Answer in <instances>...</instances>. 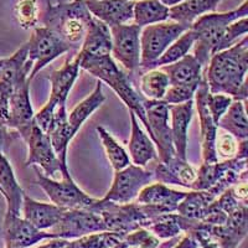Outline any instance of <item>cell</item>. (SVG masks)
<instances>
[{
    "label": "cell",
    "instance_id": "1",
    "mask_svg": "<svg viewBox=\"0 0 248 248\" xmlns=\"http://www.w3.org/2000/svg\"><path fill=\"white\" fill-rule=\"evenodd\" d=\"M205 78L210 93H221L233 101H247L246 75L248 71V37L230 48L212 55L206 66Z\"/></svg>",
    "mask_w": 248,
    "mask_h": 248
},
{
    "label": "cell",
    "instance_id": "2",
    "mask_svg": "<svg viewBox=\"0 0 248 248\" xmlns=\"http://www.w3.org/2000/svg\"><path fill=\"white\" fill-rule=\"evenodd\" d=\"M79 68H83L99 81L107 83L149 132V124L144 109L145 98L134 85V79L118 67L110 55L98 59H79Z\"/></svg>",
    "mask_w": 248,
    "mask_h": 248
},
{
    "label": "cell",
    "instance_id": "3",
    "mask_svg": "<svg viewBox=\"0 0 248 248\" xmlns=\"http://www.w3.org/2000/svg\"><path fill=\"white\" fill-rule=\"evenodd\" d=\"M248 15V0L234 10L226 13H207L201 15L191 24L190 29L195 35L194 48L195 59L206 67L212 56V51L216 47L223 32L230 24Z\"/></svg>",
    "mask_w": 248,
    "mask_h": 248
},
{
    "label": "cell",
    "instance_id": "4",
    "mask_svg": "<svg viewBox=\"0 0 248 248\" xmlns=\"http://www.w3.org/2000/svg\"><path fill=\"white\" fill-rule=\"evenodd\" d=\"M91 19L92 15L88 12L85 0H74L71 3L55 5L48 3L43 21L46 28L55 31L74 48L85 39Z\"/></svg>",
    "mask_w": 248,
    "mask_h": 248
},
{
    "label": "cell",
    "instance_id": "5",
    "mask_svg": "<svg viewBox=\"0 0 248 248\" xmlns=\"http://www.w3.org/2000/svg\"><path fill=\"white\" fill-rule=\"evenodd\" d=\"M79 71V59L75 56L74 59H67L61 68L54 71L48 77L51 83V93L47 103L43 107V109L36 113L34 117L35 123L44 133L48 134L52 121H54L55 110L59 107L66 106V101L70 94L71 90L74 87L75 82L78 77Z\"/></svg>",
    "mask_w": 248,
    "mask_h": 248
},
{
    "label": "cell",
    "instance_id": "6",
    "mask_svg": "<svg viewBox=\"0 0 248 248\" xmlns=\"http://www.w3.org/2000/svg\"><path fill=\"white\" fill-rule=\"evenodd\" d=\"M187 29H190L189 26L172 20L153 24L141 29L140 68L148 70L153 62L156 61L164 54V51Z\"/></svg>",
    "mask_w": 248,
    "mask_h": 248
},
{
    "label": "cell",
    "instance_id": "7",
    "mask_svg": "<svg viewBox=\"0 0 248 248\" xmlns=\"http://www.w3.org/2000/svg\"><path fill=\"white\" fill-rule=\"evenodd\" d=\"M24 140L28 144L29 149L25 161L26 167H40L45 172L44 175L51 179H55L57 174H60L62 179H72L68 167L62 165L57 158L50 137L40 129L36 123L32 124Z\"/></svg>",
    "mask_w": 248,
    "mask_h": 248
},
{
    "label": "cell",
    "instance_id": "8",
    "mask_svg": "<svg viewBox=\"0 0 248 248\" xmlns=\"http://www.w3.org/2000/svg\"><path fill=\"white\" fill-rule=\"evenodd\" d=\"M28 47V60H30L34 66L30 72V81L36 77L40 71L45 68L50 62L66 54L72 48L60 35L46 26L34 28L30 40L26 43Z\"/></svg>",
    "mask_w": 248,
    "mask_h": 248
},
{
    "label": "cell",
    "instance_id": "9",
    "mask_svg": "<svg viewBox=\"0 0 248 248\" xmlns=\"http://www.w3.org/2000/svg\"><path fill=\"white\" fill-rule=\"evenodd\" d=\"M112 36L110 56L121 63L122 70L129 77L140 68V26L136 24H122L109 28Z\"/></svg>",
    "mask_w": 248,
    "mask_h": 248
},
{
    "label": "cell",
    "instance_id": "10",
    "mask_svg": "<svg viewBox=\"0 0 248 248\" xmlns=\"http://www.w3.org/2000/svg\"><path fill=\"white\" fill-rule=\"evenodd\" d=\"M144 109L149 124V137L158 148V159L167 163L176 156L172 144L171 128L169 125V105L163 99H144Z\"/></svg>",
    "mask_w": 248,
    "mask_h": 248
},
{
    "label": "cell",
    "instance_id": "11",
    "mask_svg": "<svg viewBox=\"0 0 248 248\" xmlns=\"http://www.w3.org/2000/svg\"><path fill=\"white\" fill-rule=\"evenodd\" d=\"M37 184L46 192L52 203L63 210L86 209L90 210L97 199L91 198L79 189V186L74 181V179H62V181H56L55 179L47 178L36 169Z\"/></svg>",
    "mask_w": 248,
    "mask_h": 248
},
{
    "label": "cell",
    "instance_id": "12",
    "mask_svg": "<svg viewBox=\"0 0 248 248\" xmlns=\"http://www.w3.org/2000/svg\"><path fill=\"white\" fill-rule=\"evenodd\" d=\"M153 180L155 179L152 170L129 164L127 168L116 171L112 186L103 200L116 203L132 202L138 198L140 190L152 184Z\"/></svg>",
    "mask_w": 248,
    "mask_h": 248
},
{
    "label": "cell",
    "instance_id": "13",
    "mask_svg": "<svg viewBox=\"0 0 248 248\" xmlns=\"http://www.w3.org/2000/svg\"><path fill=\"white\" fill-rule=\"evenodd\" d=\"M107 231L102 217L92 210H65L59 222L50 230L56 238L77 240L96 232Z\"/></svg>",
    "mask_w": 248,
    "mask_h": 248
},
{
    "label": "cell",
    "instance_id": "14",
    "mask_svg": "<svg viewBox=\"0 0 248 248\" xmlns=\"http://www.w3.org/2000/svg\"><path fill=\"white\" fill-rule=\"evenodd\" d=\"M30 78L21 79L13 88L9 101V118L6 127L17 130L21 138L28 136L35 123V113L30 99Z\"/></svg>",
    "mask_w": 248,
    "mask_h": 248
},
{
    "label": "cell",
    "instance_id": "15",
    "mask_svg": "<svg viewBox=\"0 0 248 248\" xmlns=\"http://www.w3.org/2000/svg\"><path fill=\"white\" fill-rule=\"evenodd\" d=\"M209 86L206 82L205 76H202L200 85H199L196 93H195V101L198 107L199 118H200L201 128V150H202L203 163H216L218 161V156L216 153V137L217 125L211 117V113L207 106V96H209Z\"/></svg>",
    "mask_w": 248,
    "mask_h": 248
},
{
    "label": "cell",
    "instance_id": "16",
    "mask_svg": "<svg viewBox=\"0 0 248 248\" xmlns=\"http://www.w3.org/2000/svg\"><path fill=\"white\" fill-rule=\"evenodd\" d=\"M5 248H30L44 240L56 238L54 233L36 229L20 216L5 214L3 222Z\"/></svg>",
    "mask_w": 248,
    "mask_h": 248
},
{
    "label": "cell",
    "instance_id": "17",
    "mask_svg": "<svg viewBox=\"0 0 248 248\" xmlns=\"http://www.w3.org/2000/svg\"><path fill=\"white\" fill-rule=\"evenodd\" d=\"M134 1L136 0H85V4L93 17L112 28L133 20Z\"/></svg>",
    "mask_w": 248,
    "mask_h": 248
},
{
    "label": "cell",
    "instance_id": "18",
    "mask_svg": "<svg viewBox=\"0 0 248 248\" xmlns=\"http://www.w3.org/2000/svg\"><path fill=\"white\" fill-rule=\"evenodd\" d=\"M112 51V36L110 30L105 23L98 19H91L87 26L82 47L77 56L79 59H98L109 56Z\"/></svg>",
    "mask_w": 248,
    "mask_h": 248
},
{
    "label": "cell",
    "instance_id": "19",
    "mask_svg": "<svg viewBox=\"0 0 248 248\" xmlns=\"http://www.w3.org/2000/svg\"><path fill=\"white\" fill-rule=\"evenodd\" d=\"M169 112L175 154L181 160H187V132L194 116V99L181 105H169Z\"/></svg>",
    "mask_w": 248,
    "mask_h": 248
},
{
    "label": "cell",
    "instance_id": "20",
    "mask_svg": "<svg viewBox=\"0 0 248 248\" xmlns=\"http://www.w3.org/2000/svg\"><path fill=\"white\" fill-rule=\"evenodd\" d=\"M154 179L161 184L180 185L187 189H191L192 184L196 180V171L187 163V160H181L178 156H174L167 163L158 161L153 170Z\"/></svg>",
    "mask_w": 248,
    "mask_h": 248
},
{
    "label": "cell",
    "instance_id": "21",
    "mask_svg": "<svg viewBox=\"0 0 248 248\" xmlns=\"http://www.w3.org/2000/svg\"><path fill=\"white\" fill-rule=\"evenodd\" d=\"M21 210L24 214L23 218L41 231L52 229L65 212V210L55 203L40 202L26 194H24Z\"/></svg>",
    "mask_w": 248,
    "mask_h": 248
},
{
    "label": "cell",
    "instance_id": "22",
    "mask_svg": "<svg viewBox=\"0 0 248 248\" xmlns=\"http://www.w3.org/2000/svg\"><path fill=\"white\" fill-rule=\"evenodd\" d=\"M132 122V133H130L129 147L130 159L134 165L145 168L152 160L158 161V152L155 149V144L141 129L138 118L133 112H130Z\"/></svg>",
    "mask_w": 248,
    "mask_h": 248
},
{
    "label": "cell",
    "instance_id": "23",
    "mask_svg": "<svg viewBox=\"0 0 248 248\" xmlns=\"http://www.w3.org/2000/svg\"><path fill=\"white\" fill-rule=\"evenodd\" d=\"M0 194L6 201L5 214L20 216L25 192L20 187L14 170L3 153H0Z\"/></svg>",
    "mask_w": 248,
    "mask_h": 248
},
{
    "label": "cell",
    "instance_id": "24",
    "mask_svg": "<svg viewBox=\"0 0 248 248\" xmlns=\"http://www.w3.org/2000/svg\"><path fill=\"white\" fill-rule=\"evenodd\" d=\"M186 192L169 189L165 184H149L140 190L137 202L163 207L168 212H176L179 202L185 198Z\"/></svg>",
    "mask_w": 248,
    "mask_h": 248
},
{
    "label": "cell",
    "instance_id": "25",
    "mask_svg": "<svg viewBox=\"0 0 248 248\" xmlns=\"http://www.w3.org/2000/svg\"><path fill=\"white\" fill-rule=\"evenodd\" d=\"M105 101L106 97L102 91V83L101 81H98L96 88L93 90L90 96L79 102L78 105L72 109V112L67 114V129L72 139L77 134L79 128L82 127V124L105 103Z\"/></svg>",
    "mask_w": 248,
    "mask_h": 248
},
{
    "label": "cell",
    "instance_id": "26",
    "mask_svg": "<svg viewBox=\"0 0 248 248\" xmlns=\"http://www.w3.org/2000/svg\"><path fill=\"white\" fill-rule=\"evenodd\" d=\"M167 74L169 78L170 86L185 85V83H194L201 82L202 79V65L194 55L187 54L179 61L174 62L171 65L159 67Z\"/></svg>",
    "mask_w": 248,
    "mask_h": 248
},
{
    "label": "cell",
    "instance_id": "27",
    "mask_svg": "<svg viewBox=\"0 0 248 248\" xmlns=\"http://www.w3.org/2000/svg\"><path fill=\"white\" fill-rule=\"evenodd\" d=\"M217 198L218 196L211 190H194L186 192L185 198L176 207V212L185 218L202 221L209 211V206Z\"/></svg>",
    "mask_w": 248,
    "mask_h": 248
},
{
    "label": "cell",
    "instance_id": "28",
    "mask_svg": "<svg viewBox=\"0 0 248 248\" xmlns=\"http://www.w3.org/2000/svg\"><path fill=\"white\" fill-rule=\"evenodd\" d=\"M221 1L222 0H185L183 3L170 6L169 20L190 28L195 20L201 15L214 12Z\"/></svg>",
    "mask_w": 248,
    "mask_h": 248
},
{
    "label": "cell",
    "instance_id": "29",
    "mask_svg": "<svg viewBox=\"0 0 248 248\" xmlns=\"http://www.w3.org/2000/svg\"><path fill=\"white\" fill-rule=\"evenodd\" d=\"M34 63L28 60V47L24 44L12 57L5 59L0 70V82H5L14 87L21 79L29 78Z\"/></svg>",
    "mask_w": 248,
    "mask_h": 248
},
{
    "label": "cell",
    "instance_id": "30",
    "mask_svg": "<svg viewBox=\"0 0 248 248\" xmlns=\"http://www.w3.org/2000/svg\"><path fill=\"white\" fill-rule=\"evenodd\" d=\"M169 6L161 0H136L133 8L134 24L141 29L169 20Z\"/></svg>",
    "mask_w": 248,
    "mask_h": 248
},
{
    "label": "cell",
    "instance_id": "31",
    "mask_svg": "<svg viewBox=\"0 0 248 248\" xmlns=\"http://www.w3.org/2000/svg\"><path fill=\"white\" fill-rule=\"evenodd\" d=\"M243 101H232L229 109L221 117L217 127L230 133L237 140H246L248 138V119Z\"/></svg>",
    "mask_w": 248,
    "mask_h": 248
},
{
    "label": "cell",
    "instance_id": "32",
    "mask_svg": "<svg viewBox=\"0 0 248 248\" xmlns=\"http://www.w3.org/2000/svg\"><path fill=\"white\" fill-rule=\"evenodd\" d=\"M194 32H192L191 29H187L180 37H178L167 50L164 51V54L161 55L156 61L153 62L152 65L149 66V68H148V71L154 70V68L163 67V66L167 65H171L174 62L181 60L184 56H186V55L189 54L190 50H191L192 46H194Z\"/></svg>",
    "mask_w": 248,
    "mask_h": 248
},
{
    "label": "cell",
    "instance_id": "33",
    "mask_svg": "<svg viewBox=\"0 0 248 248\" xmlns=\"http://www.w3.org/2000/svg\"><path fill=\"white\" fill-rule=\"evenodd\" d=\"M169 86L170 82L167 74L160 68H154V70H149L141 75L139 91L144 96V98L160 101L163 99Z\"/></svg>",
    "mask_w": 248,
    "mask_h": 248
},
{
    "label": "cell",
    "instance_id": "34",
    "mask_svg": "<svg viewBox=\"0 0 248 248\" xmlns=\"http://www.w3.org/2000/svg\"><path fill=\"white\" fill-rule=\"evenodd\" d=\"M180 218V215L176 212L158 215L150 218L147 230L159 240H172L174 237L183 233Z\"/></svg>",
    "mask_w": 248,
    "mask_h": 248
},
{
    "label": "cell",
    "instance_id": "35",
    "mask_svg": "<svg viewBox=\"0 0 248 248\" xmlns=\"http://www.w3.org/2000/svg\"><path fill=\"white\" fill-rule=\"evenodd\" d=\"M97 133L102 141V145L105 148V152L107 154V158L109 160L110 165L113 169L118 171V170L127 168L130 164V158L128 153L125 152L121 144L110 136V133L106 130L103 127H97Z\"/></svg>",
    "mask_w": 248,
    "mask_h": 248
},
{
    "label": "cell",
    "instance_id": "36",
    "mask_svg": "<svg viewBox=\"0 0 248 248\" xmlns=\"http://www.w3.org/2000/svg\"><path fill=\"white\" fill-rule=\"evenodd\" d=\"M81 248H129L125 242V233L103 231L77 238Z\"/></svg>",
    "mask_w": 248,
    "mask_h": 248
},
{
    "label": "cell",
    "instance_id": "37",
    "mask_svg": "<svg viewBox=\"0 0 248 248\" xmlns=\"http://www.w3.org/2000/svg\"><path fill=\"white\" fill-rule=\"evenodd\" d=\"M248 32V19L247 16L242 17V19H238L236 21H233L232 24H230L227 26V29L223 32L222 37L220 39L218 44L216 45V47L212 51V55L217 54V52H221V51L226 50V48H230L231 46H233L234 44H237L242 37H245Z\"/></svg>",
    "mask_w": 248,
    "mask_h": 248
},
{
    "label": "cell",
    "instance_id": "38",
    "mask_svg": "<svg viewBox=\"0 0 248 248\" xmlns=\"http://www.w3.org/2000/svg\"><path fill=\"white\" fill-rule=\"evenodd\" d=\"M15 16L21 28H36L39 21L37 0H19L15 5Z\"/></svg>",
    "mask_w": 248,
    "mask_h": 248
},
{
    "label": "cell",
    "instance_id": "39",
    "mask_svg": "<svg viewBox=\"0 0 248 248\" xmlns=\"http://www.w3.org/2000/svg\"><path fill=\"white\" fill-rule=\"evenodd\" d=\"M199 85H200V82L169 86V88L164 94L163 101L168 105H181V103L191 101V99H194Z\"/></svg>",
    "mask_w": 248,
    "mask_h": 248
},
{
    "label": "cell",
    "instance_id": "40",
    "mask_svg": "<svg viewBox=\"0 0 248 248\" xmlns=\"http://www.w3.org/2000/svg\"><path fill=\"white\" fill-rule=\"evenodd\" d=\"M125 242L129 248H159L160 245V240L143 227L125 234Z\"/></svg>",
    "mask_w": 248,
    "mask_h": 248
},
{
    "label": "cell",
    "instance_id": "41",
    "mask_svg": "<svg viewBox=\"0 0 248 248\" xmlns=\"http://www.w3.org/2000/svg\"><path fill=\"white\" fill-rule=\"evenodd\" d=\"M232 101L233 99L230 96L221 94V93L214 94V93L209 92V96H207V106H209V110L211 113V117L215 123H216V125L220 122L221 117L225 114L226 110L229 109Z\"/></svg>",
    "mask_w": 248,
    "mask_h": 248
},
{
    "label": "cell",
    "instance_id": "42",
    "mask_svg": "<svg viewBox=\"0 0 248 248\" xmlns=\"http://www.w3.org/2000/svg\"><path fill=\"white\" fill-rule=\"evenodd\" d=\"M216 153L223 158H234L237 153V139L232 137L230 133L225 132L223 134H217L216 137Z\"/></svg>",
    "mask_w": 248,
    "mask_h": 248
},
{
    "label": "cell",
    "instance_id": "43",
    "mask_svg": "<svg viewBox=\"0 0 248 248\" xmlns=\"http://www.w3.org/2000/svg\"><path fill=\"white\" fill-rule=\"evenodd\" d=\"M13 86L0 82V124L6 125L9 118V101L13 93Z\"/></svg>",
    "mask_w": 248,
    "mask_h": 248
},
{
    "label": "cell",
    "instance_id": "44",
    "mask_svg": "<svg viewBox=\"0 0 248 248\" xmlns=\"http://www.w3.org/2000/svg\"><path fill=\"white\" fill-rule=\"evenodd\" d=\"M9 138V130L6 125H1L0 124V153H3L4 145L8 141Z\"/></svg>",
    "mask_w": 248,
    "mask_h": 248
},
{
    "label": "cell",
    "instance_id": "45",
    "mask_svg": "<svg viewBox=\"0 0 248 248\" xmlns=\"http://www.w3.org/2000/svg\"><path fill=\"white\" fill-rule=\"evenodd\" d=\"M161 1H163L165 5L169 6L170 8V6H174V5H176V4L183 3V1H185V0H161Z\"/></svg>",
    "mask_w": 248,
    "mask_h": 248
},
{
    "label": "cell",
    "instance_id": "46",
    "mask_svg": "<svg viewBox=\"0 0 248 248\" xmlns=\"http://www.w3.org/2000/svg\"><path fill=\"white\" fill-rule=\"evenodd\" d=\"M4 61H5V59H0V70H1V67H3Z\"/></svg>",
    "mask_w": 248,
    "mask_h": 248
}]
</instances>
